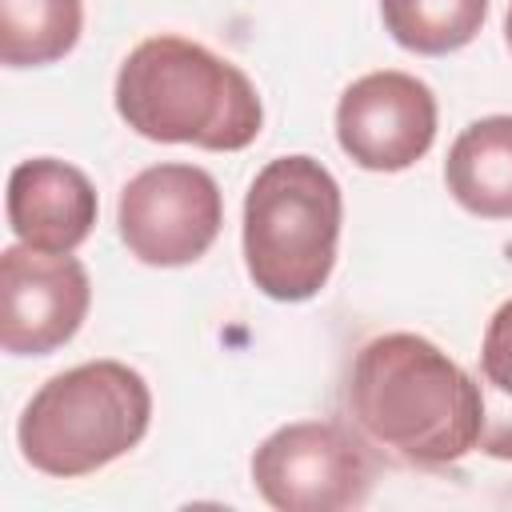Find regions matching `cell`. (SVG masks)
<instances>
[{"mask_svg":"<svg viewBox=\"0 0 512 512\" xmlns=\"http://www.w3.org/2000/svg\"><path fill=\"white\" fill-rule=\"evenodd\" d=\"M480 452L496 460H512V300H504L480 340Z\"/></svg>","mask_w":512,"mask_h":512,"instance_id":"13","label":"cell"},{"mask_svg":"<svg viewBox=\"0 0 512 512\" xmlns=\"http://www.w3.org/2000/svg\"><path fill=\"white\" fill-rule=\"evenodd\" d=\"M444 184L480 220H512V116L472 120L448 148Z\"/></svg>","mask_w":512,"mask_h":512,"instance_id":"10","label":"cell"},{"mask_svg":"<svg viewBox=\"0 0 512 512\" xmlns=\"http://www.w3.org/2000/svg\"><path fill=\"white\" fill-rule=\"evenodd\" d=\"M148 424V380L120 360H88L32 392L16 424V444L36 472L76 480L132 452Z\"/></svg>","mask_w":512,"mask_h":512,"instance_id":"4","label":"cell"},{"mask_svg":"<svg viewBox=\"0 0 512 512\" xmlns=\"http://www.w3.org/2000/svg\"><path fill=\"white\" fill-rule=\"evenodd\" d=\"M352 432L404 468H444L480 444L484 396L444 348L416 332L360 344L344 380Z\"/></svg>","mask_w":512,"mask_h":512,"instance_id":"1","label":"cell"},{"mask_svg":"<svg viewBox=\"0 0 512 512\" xmlns=\"http://www.w3.org/2000/svg\"><path fill=\"white\" fill-rule=\"evenodd\" d=\"M100 200L92 180L56 156L20 160L8 176V228L40 252H76L96 224Z\"/></svg>","mask_w":512,"mask_h":512,"instance_id":"9","label":"cell"},{"mask_svg":"<svg viewBox=\"0 0 512 512\" xmlns=\"http://www.w3.org/2000/svg\"><path fill=\"white\" fill-rule=\"evenodd\" d=\"M252 484L276 512H344L368 500L372 460L344 424L296 420L252 452Z\"/></svg>","mask_w":512,"mask_h":512,"instance_id":"5","label":"cell"},{"mask_svg":"<svg viewBox=\"0 0 512 512\" xmlns=\"http://www.w3.org/2000/svg\"><path fill=\"white\" fill-rule=\"evenodd\" d=\"M84 32V0H0V64L44 68L64 60Z\"/></svg>","mask_w":512,"mask_h":512,"instance_id":"11","label":"cell"},{"mask_svg":"<svg viewBox=\"0 0 512 512\" xmlns=\"http://www.w3.org/2000/svg\"><path fill=\"white\" fill-rule=\"evenodd\" d=\"M504 40H508V48H512V0H508V12H504Z\"/></svg>","mask_w":512,"mask_h":512,"instance_id":"14","label":"cell"},{"mask_svg":"<svg viewBox=\"0 0 512 512\" xmlns=\"http://www.w3.org/2000/svg\"><path fill=\"white\" fill-rule=\"evenodd\" d=\"M120 120L156 144L240 152L260 136L264 104L232 60L184 36L140 40L116 72Z\"/></svg>","mask_w":512,"mask_h":512,"instance_id":"2","label":"cell"},{"mask_svg":"<svg viewBox=\"0 0 512 512\" xmlns=\"http://www.w3.org/2000/svg\"><path fill=\"white\" fill-rule=\"evenodd\" d=\"M388 36L416 56H448L476 40L488 0H380Z\"/></svg>","mask_w":512,"mask_h":512,"instance_id":"12","label":"cell"},{"mask_svg":"<svg viewBox=\"0 0 512 512\" xmlns=\"http://www.w3.org/2000/svg\"><path fill=\"white\" fill-rule=\"evenodd\" d=\"M336 140L364 172H404L436 140V96L412 72H368L340 92Z\"/></svg>","mask_w":512,"mask_h":512,"instance_id":"8","label":"cell"},{"mask_svg":"<svg viewBox=\"0 0 512 512\" xmlns=\"http://www.w3.org/2000/svg\"><path fill=\"white\" fill-rule=\"evenodd\" d=\"M344 196L336 176L304 156L268 160L244 196V268L252 284L280 304L312 300L340 248Z\"/></svg>","mask_w":512,"mask_h":512,"instance_id":"3","label":"cell"},{"mask_svg":"<svg viewBox=\"0 0 512 512\" xmlns=\"http://www.w3.org/2000/svg\"><path fill=\"white\" fill-rule=\"evenodd\" d=\"M224 196L196 164H152L120 188L116 228L124 248L152 268L196 264L220 236Z\"/></svg>","mask_w":512,"mask_h":512,"instance_id":"6","label":"cell"},{"mask_svg":"<svg viewBox=\"0 0 512 512\" xmlns=\"http://www.w3.org/2000/svg\"><path fill=\"white\" fill-rule=\"evenodd\" d=\"M92 304L88 268L72 252L12 244L0 252V344L8 356L64 348Z\"/></svg>","mask_w":512,"mask_h":512,"instance_id":"7","label":"cell"}]
</instances>
